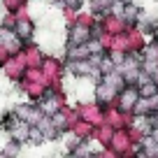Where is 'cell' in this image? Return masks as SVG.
Masks as SVG:
<instances>
[{"label":"cell","instance_id":"30bf717a","mask_svg":"<svg viewBox=\"0 0 158 158\" xmlns=\"http://www.w3.org/2000/svg\"><path fill=\"white\" fill-rule=\"evenodd\" d=\"M19 91L28 98V102H35V105H37L40 100H44L47 93H49V89H47L44 84H33V81H21Z\"/></svg>","mask_w":158,"mask_h":158},{"label":"cell","instance_id":"f1b7e54d","mask_svg":"<svg viewBox=\"0 0 158 158\" xmlns=\"http://www.w3.org/2000/svg\"><path fill=\"white\" fill-rule=\"evenodd\" d=\"M98 156H100V158H118V153L112 151L109 147H105V149H100V151H98Z\"/></svg>","mask_w":158,"mask_h":158},{"label":"cell","instance_id":"5bb4252c","mask_svg":"<svg viewBox=\"0 0 158 158\" xmlns=\"http://www.w3.org/2000/svg\"><path fill=\"white\" fill-rule=\"evenodd\" d=\"M70 135H72L77 142H91L93 135H95V126H91V123H86V121L79 118L77 123H74V128L70 130Z\"/></svg>","mask_w":158,"mask_h":158},{"label":"cell","instance_id":"d6a6232c","mask_svg":"<svg viewBox=\"0 0 158 158\" xmlns=\"http://www.w3.org/2000/svg\"><path fill=\"white\" fill-rule=\"evenodd\" d=\"M91 158H100V156H98V153H93V156H91Z\"/></svg>","mask_w":158,"mask_h":158},{"label":"cell","instance_id":"484cf974","mask_svg":"<svg viewBox=\"0 0 158 158\" xmlns=\"http://www.w3.org/2000/svg\"><path fill=\"white\" fill-rule=\"evenodd\" d=\"M21 147H23V144H19V142H12V139H10V142H7L5 147H2V151H5L10 158H19V156H21Z\"/></svg>","mask_w":158,"mask_h":158},{"label":"cell","instance_id":"d4e9b609","mask_svg":"<svg viewBox=\"0 0 158 158\" xmlns=\"http://www.w3.org/2000/svg\"><path fill=\"white\" fill-rule=\"evenodd\" d=\"M28 144L30 147H42L44 144V135H42V130L37 128V126H33L28 133Z\"/></svg>","mask_w":158,"mask_h":158},{"label":"cell","instance_id":"9c48e42d","mask_svg":"<svg viewBox=\"0 0 158 158\" xmlns=\"http://www.w3.org/2000/svg\"><path fill=\"white\" fill-rule=\"evenodd\" d=\"M116 98H118V93L112 91L109 86H105L102 81L93 84V100L100 107H112V105H116Z\"/></svg>","mask_w":158,"mask_h":158},{"label":"cell","instance_id":"83f0119b","mask_svg":"<svg viewBox=\"0 0 158 158\" xmlns=\"http://www.w3.org/2000/svg\"><path fill=\"white\" fill-rule=\"evenodd\" d=\"M10 58H12V54L7 51V47L2 44V42H0V68H2V65H5L7 60H10Z\"/></svg>","mask_w":158,"mask_h":158},{"label":"cell","instance_id":"44dd1931","mask_svg":"<svg viewBox=\"0 0 158 158\" xmlns=\"http://www.w3.org/2000/svg\"><path fill=\"white\" fill-rule=\"evenodd\" d=\"M0 7L5 10V14H19L23 7H28L26 0H0Z\"/></svg>","mask_w":158,"mask_h":158},{"label":"cell","instance_id":"4dcf8cb0","mask_svg":"<svg viewBox=\"0 0 158 158\" xmlns=\"http://www.w3.org/2000/svg\"><path fill=\"white\" fill-rule=\"evenodd\" d=\"M0 158H10V156H7V153L2 151V149H0Z\"/></svg>","mask_w":158,"mask_h":158},{"label":"cell","instance_id":"d6986e66","mask_svg":"<svg viewBox=\"0 0 158 158\" xmlns=\"http://www.w3.org/2000/svg\"><path fill=\"white\" fill-rule=\"evenodd\" d=\"M37 128L42 130V135H44V142H56V139L60 137V133L56 130V126L51 123V118H49V116L42 118V121L37 123Z\"/></svg>","mask_w":158,"mask_h":158},{"label":"cell","instance_id":"7402d4cb","mask_svg":"<svg viewBox=\"0 0 158 158\" xmlns=\"http://www.w3.org/2000/svg\"><path fill=\"white\" fill-rule=\"evenodd\" d=\"M95 23H98V19H95L89 10H79V12H77V23H74V26H84V28H91V30H93Z\"/></svg>","mask_w":158,"mask_h":158},{"label":"cell","instance_id":"6da1fadb","mask_svg":"<svg viewBox=\"0 0 158 158\" xmlns=\"http://www.w3.org/2000/svg\"><path fill=\"white\" fill-rule=\"evenodd\" d=\"M77 112H79V118H81V121L95 126V128L105 123V107H100L95 100H81V102L77 105Z\"/></svg>","mask_w":158,"mask_h":158},{"label":"cell","instance_id":"4fadbf2b","mask_svg":"<svg viewBox=\"0 0 158 158\" xmlns=\"http://www.w3.org/2000/svg\"><path fill=\"white\" fill-rule=\"evenodd\" d=\"M98 23H102V30H105L107 35H114V37L128 30V23H126L121 16H114V14L105 16V19H102V21H98Z\"/></svg>","mask_w":158,"mask_h":158},{"label":"cell","instance_id":"cb8c5ba5","mask_svg":"<svg viewBox=\"0 0 158 158\" xmlns=\"http://www.w3.org/2000/svg\"><path fill=\"white\" fill-rule=\"evenodd\" d=\"M112 51H116V54H126L128 56V35L121 33L114 37V44H112Z\"/></svg>","mask_w":158,"mask_h":158},{"label":"cell","instance_id":"7c38bea8","mask_svg":"<svg viewBox=\"0 0 158 158\" xmlns=\"http://www.w3.org/2000/svg\"><path fill=\"white\" fill-rule=\"evenodd\" d=\"M130 144H133V139H130V133H128V128H123V130H114V137H112V144H109V149H112V151H116L118 158H121V156H123V153L130 149Z\"/></svg>","mask_w":158,"mask_h":158},{"label":"cell","instance_id":"1f68e13d","mask_svg":"<svg viewBox=\"0 0 158 158\" xmlns=\"http://www.w3.org/2000/svg\"><path fill=\"white\" fill-rule=\"evenodd\" d=\"M121 2H126V5H130V2H137V0H121Z\"/></svg>","mask_w":158,"mask_h":158},{"label":"cell","instance_id":"f546056e","mask_svg":"<svg viewBox=\"0 0 158 158\" xmlns=\"http://www.w3.org/2000/svg\"><path fill=\"white\" fill-rule=\"evenodd\" d=\"M151 137H153V139H156V142H158V123L153 126V130H151Z\"/></svg>","mask_w":158,"mask_h":158},{"label":"cell","instance_id":"4316f807","mask_svg":"<svg viewBox=\"0 0 158 158\" xmlns=\"http://www.w3.org/2000/svg\"><path fill=\"white\" fill-rule=\"evenodd\" d=\"M114 70H116V65H114V60L109 58V54H107L102 60H100V65H98V72H100V74H109V72H114Z\"/></svg>","mask_w":158,"mask_h":158},{"label":"cell","instance_id":"ac0fdd59","mask_svg":"<svg viewBox=\"0 0 158 158\" xmlns=\"http://www.w3.org/2000/svg\"><path fill=\"white\" fill-rule=\"evenodd\" d=\"M112 137H114V128H112V126H107V123H102V126H98V128H95L93 142H98L100 149H105V147H109V144H112Z\"/></svg>","mask_w":158,"mask_h":158},{"label":"cell","instance_id":"603a6c76","mask_svg":"<svg viewBox=\"0 0 158 158\" xmlns=\"http://www.w3.org/2000/svg\"><path fill=\"white\" fill-rule=\"evenodd\" d=\"M142 151H144V156H147V158H158V142L151 137V135L142 142Z\"/></svg>","mask_w":158,"mask_h":158},{"label":"cell","instance_id":"2e32d148","mask_svg":"<svg viewBox=\"0 0 158 158\" xmlns=\"http://www.w3.org/2000/svg\"><path fill=\"white\" fill-rule=\"evenodd\" d=\"M105 86H109L112 91H116V93H121V91L126 89V77H123V72L121 70H114V72H109V74H102V79H100Z\"/></svg>","mask_w":158,"mask_h":158},{"label":"cell","instance_id":"e0dca14e","mask_svg":"<svg viewBox=\"0 0 158 158\" xmlns=\"http://www.w3.org/2000/svg\"><path fill=\"white\" fill-rule=\"evenodd\" d=\"M158 112V105L156 98H139V102L135 105V116H153Z\"/></svg>","mask_w":158,"mask_h":158},{"label":"cell","instance_id":"7a4b0ae2","mask_svg":"<svg viewBox=\"0 0 158 158\" xmlns=\"http://www.w3.org/2000/svg\"><path fill=\"white\" fill-rule=\"evenodd\" d=\"M49 118H51V123L56 126V130H58L60 135H65V133H70V130L74 128V123L79 121V112L72 105H65L60 112H56L54 116H49Z\"/></svg>","mask_w":158,"mask_h":158},{"label":"cell","instance_id":"8fae6325","mask_svg":"<svg viewBox=\"0 0 158 158\" xmlns=\"http://www.w3.org/2000/svg\"><path fill=\"white\" fill-rule=\"evenodd\" d=\"M14 33H16V37H19V40H23L26 44H28V42H33V40H35V33H37V26H35L33 16H26V19H19V21H16Z\"/></svg>","mask_w":158,"mask_h":158},{"label":"cell","instance_id":"8992f818","mask_svg":"<svg viewBox=\"0 0 158 158\" xmlns=\"http://www.w3.org/2000/svg\"><path fill=\"white\" fill-rule=\"evenodd\" d=\"M14 114L21 118V121L30 123V126H37L40 121L44 118V114H42L40 105H35V102H23V105H16V107H14Z\"/></svg>","mask_w":158,"mask_h":158},{"label":"cell","instance_id":"ba28073f","mask_svg":"<svg viewBox=\"0 0 158 158\" xmlns=\"http://www.w3.org/2000/svg\"><path fill=\"white\" fill-rule=\"evenodd\" d=\"M139 102V89L137 86H126L116 98V107L121 112H135V105Z\"/></svg>","mask_w":158,"mask_h":158},{"label":"cell","instance_id":"836d02e7","mask_svg":"<svg viewBox=\"0 0 158 158\" xmlns=\"http://www.w3.org/2000/svg\"><path fill=\"white\" fill-rule=\"evenodd\" d=\"M26 2H30V0H26Z\"/></svg>","mask_w":158,"mask_h":158},{"label":"cell","instance_id":"277c9868","mask_svg":"<svg viewBox=\"0 0 158 158\" xmlns=\"http://www.w3.org/2000/svg\"><path fill=\"white\" fill-rule=\"evenodd\" d=\"M26 63L21 60V56H12L10 60H7L2 68H0V72L5 74V79L7 81H14V84H21L23 81V77H26Z\"/></svg>","mask_w":158,"mask_h":158},{"label":"cell","instance_id":"ffe728a7","mask_svg":"<svg viewBox=\"0 0 158 158\" xmlns=\"http://www.w3.org/2000/svg\"><path fill=\"white\" fill-rule=\"evenodd\" d=\"M137 89H139V98H156V95H158L156 79H147V81H142Z\"/></svg>","mask_w":158,"mask_h":158},{"label":"cell","instance_id":"52a82bcc","mask_svg":"<svg viewBox=\"0 0 158 158\" xmlns=\"http://www.w3.org/2000/svg\"><path fill=\"white\" fill-rule=\"evenodd\" d=\"M93 40V30L84 28V26H70L68 35H65V44L70 47H79V44H89Z\"/></svg>","mask_w":158,"mask_h":158},{"label":"cell","instance_id":"3957f363","mask_svg":"<svg viewBox=\"0 0 158 158\" xmlns=\"http://www.w3.org/2000/svg\"><path fill=\"white\" fill-rule=\"evenodd\" d=\"M105 123L112 126L114 130H123V128H130L135 123V114L121 112L116 105H112V107H105Z\"/></svg>","mask_w":158,"mask_h":158},{"label":"cell","instance_id":"9a60e30c","mask_svg":"<svg viewBox=\"0 0 158 158\" xmlns=\"http://www.w3.org/2000/svg\"><path fill=\"white\" fill-rule=\"evenodd\" d=\"M30 128H33L30 123H26V121H21V118H16V123L12 126V130H10V135H7V137H10L12 142L28 144V133H30Z\"/></svg>","mask_w":158,"mask_h":158},{"label":"cell","instance_id":"5b68a950","mask_svg":"<svg viewBox=\"0 0 158 158\" xmlns=\"http://www.w3.org/2000/svg\"><path fill=\"white\" fill-rule=\"evenodd\" d=\"M19 56L26 63V68H42V63H44V58H47L44 49H42L40 44H35V42H28Z\"/></svg>","mask_w":158,"mask_h":158}]
</instances>
